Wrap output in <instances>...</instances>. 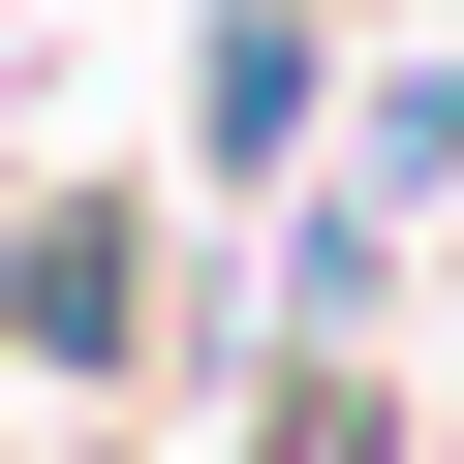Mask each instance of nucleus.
Returning a JSON list of instances; mask_svg holds the SVG:
<instances>
[{
    "label": "nucleus",
    "mask_w": 464,
    "mask_h": 464,
    "mask_svg": "<svg viewBox=\"0 0 464 464\" xmlns=\"http://www.w3.org/2000/svg\"><path fill=\"white\" fill-rule=\"evenodd\" d=\"M32 372H124V217H32V279H0Z\"/></svg>",
    "instance_id": "1"
}]
</instances>
